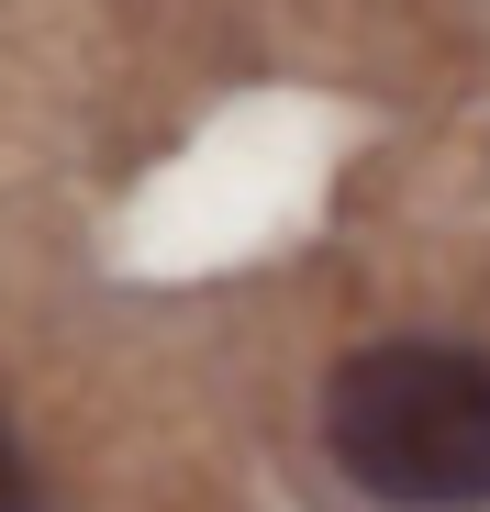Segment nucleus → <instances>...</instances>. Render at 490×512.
Masks as SVG:
<instances>
[{
  "label": "nucleus",
  "instance_id": "nucleus-1",
  "mask_svg": "<svg viewBox=\"0 0 490 512\" xmlns=\"http://www.w3.org/2000/svg\"><path fill=\"white\" fill-rule=\"evenodd\" d=\"M323 446L390 512H490V357L390 334L323 379Z\"/></svg>",
  "mask_w": 490,
  "mask_h": 512
},
{
  "label": "nucleus",
  "instance_id": "nucleus-2",
  "mask_svg": "<svg viewBox=\"0 0 490 512\" xmlns=\"http://www.w3.org/2000/svg\"><path fill=\"white\" fill-rule=\"evenodd\" d=\"M0 512H45V490H34V457L12 446V423H0Z\"/></svg>",
  "mask_w": 490,
  "mask_h": 512
}]
</instances>
